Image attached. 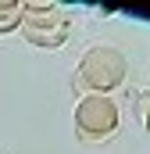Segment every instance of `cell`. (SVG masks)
Masks as SVG:
<instances>
[{
  "label": "cell",
  "mask_w": 150,
  "mask_h": 154,
  "mask_svg": "<svg viewBox=\"0 0 150 154\" xmlns=\"http://www.w3.org/2000/svg\"><path fill=\"white\" fill-rule=\"evenodd\" d=\"M125 72H129L125 54L118 47L97 43V47H89L79 57V65H75V86H82L86 93H107L111 97V90H118L125 82Z\"/></svg>",
  "instance_id": "cell-1"
},
{
  "label": "cell",
  "mask_w": 150,
  "mask_h": 154,
  "mask_svg": "<svg viewBox=\"0 0 150 154\" xmlns=\"http://www.w3.org/2000/svg\"><path fill=\"white\" fill-rule=\"evenodd\" d=\"M122 125V111L107 93H82L75 104V136L82 143H107Z\"/></svg>",
  "instance_id": "cell-2"
},
{
  "label": "cell",
  "mask_w": 150,
  "mask_h": 154,
  "mask_svg": "<svg viewBox=\"0 0 150 154\" xmlns=\"http://www.w3.org/2000/svg\"><path fill=\"white\" fill-rule=\"evenodd\" d=\"M29 43L36 47H64L68 39V29H72V18L64 7L57 4H46V0H29L22 4V25H18Z\"/></svg>",
  "instance_id": "cell-3"
},
{
  "label": "cell",
  "mask_w": 150,
  "mask_h": 154,
  "mask_svg": "<svg viewBox=\"0 0 150 154\" xmlns=\"http://www.w3.org/2000/svg\"><path fill=\"white\" fill-rule=\"evenodd\" d=\"M22 25V0H0V36Z\"/></svg>",
  "instance_id": "cell-4"
},
{
  "label": "cell",
  "mask_w": 150,
  "mask_h": 154,
  "mask_svg": "<svg viewBox=\"0 0 150 154\" xmlns=\"http://www.w3.org/2000/svg\"><path fill=\"white\" fill-rule=\"evenodd\" d=\"M132 111H136V118L143 122V129L150 133V90L136 93V100H132Z\"/></svg>",
  "instance_id": "cell-5"
}]
</instances>
